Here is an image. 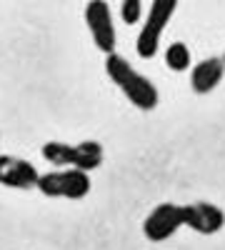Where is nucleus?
<instances>
[{
	"label": "nucleus",
	"instance_id": "8",
	"mask_svg": "<svg viewBox=\"0 0 225 250\" xmlns=\"http://www.w3.org/2000/svg\"><path fill=\"white\" fill-rule=\"evenodd\" d=\"M223 75H225L223 58H205V60H200L198 65L193 68V73H190V88L198 95H205V93H210V90H215L220 85Z\"/></svg>",
	"mask_w": 225,
	"mask_h": 250
},
{
	"label": "nucleus",
	"instance_id": "1",
	"mask_svg": "<svg viewBox=\"0 0 225 250\" xmlns=\"http://www.w3.org/2000/svg\"><path fill=\"white\" fill-rule=\"evenodd\" d=\"M105 73L135 108H140V110H155L158 108V100H160L158 88L143 73H138L125 58H120L115 53L108 55L105 58Z\"/></svg>",
	"mask_w": 225,
	"mask_h": 250
},
{
	"label": "nucleus",
	"instance_id": "4",
	"mask_svg": "<svg viewBox=\"0 0 225 250\" xmlns=\"http://www.w3.org/2000/svg\"><path fill=\"white\" fill-rule=\"evenodd\" d=\"M180 228H185V215H183V205L175 203H160L158 208L148 213L143 223V233L150 243H163L170 235H175Z\"/></svg>",
	"mask_w": 225,
	"mask_h": 250
},
{
	"label": "nucleus",
	"instance_id": "3",
	"mask_svg": "<svg viewBox=\"0 0 225 250\" xmlns=\"http://www.w3.org/2000/svg\"><path fill=\"white\" fill-rule=\"evenodd\" d=\"M175 8H178L175 0H155V3L150 5V13L145 18V23H143V30H140L138 43H135V50H138L140 58L158 55L163 30H165V25L170 23Z\"/></svg>",
	"mask_w": 225,
	"mask_h": 250
},
{
	"label": "nucleus",
	"instance_id": "2",
	"mask_svg": "<svg viewBox=\"0 0 225 250\" xmlns=\"http://www.w3.org/2000/svg\"><path fill=\"white\" fill-rule=\"evenodd\" d=\"M38 190L45 198H65V200H80L90 193V175L75 168H60L43 173L38 180Z\"/></svg>",
	"mask_w": 225,
	"mask_h": 250
},
{
	"label": "nucleus",
	"instance_id": "11",
	"mask_svg": "<svg viewBox=\"0 0 225 250\" xmlns=\"http://www.w3.org/2000/svg\"><path fill=\"white\" fill-rule=\"evenodd\" d=\"M120 15H123V23L133 25L143 18V3L140 0H123L120 3Z\"/></svg>",
	"mask_w": 225,
	"mask_h": 250
},
{
	"label": "nucleus",
	"instance_id": "5",
	"mask_svg": "<svg viewBox=\"0 0 225 250\" xmlns=\"http://www.w3.org/2000/svg\"><path fill=\"white\" fill-rule=\"evenodd\" d=\"M85 23L93 35V43L98 50H103L105 55L115 53V23L113 13L105 0H90L85 5Z\"/></svg>",
	"mask_w": 225,
	"mask_h": 250
},
{
	"label": "nucleus",
	"instance_id": "6",
	"mask_svg": "<svg viewBox=\"0 0 225 250\" xmlns=\"http://www.w3.org/2000/svg\"><path fill=\"white\" fill-rule=\"evenodd\" d=\"M40 173L35 165L15 158V155H0V185L15 188V190H28V188H38Z\"/></svg>",
	"mask_w": 225,
	"mask_h": 250
},
{
	"label": "nucleus",
	"instance_id": "10",
	"mask_svg": "<svg viewBox=\"0 0 225 250\" xmlns=\"http://www.w3.org/2000/svg\"><path fill=\"white\" fill-rule=\"evenodd\" d=\"M165 65L175 73H183L190 68V50L185 43H170L165 48Z\"/></svg>",
	"mask_w": 225,
	"mask_h": 250
},
{
	"label": "nucleus",
	"instance_id": "9",
	"mask_svg": "<svg viewBox=\"0 0 225 250\" xmlns=\"http://www.w3.org/2000/svg\"><path fill=\"white\" fill-rule=\"evenodd\" d=\"M103 145L98 140H83L78 145H70V163L68 168H75V170H83V173H90L95 168L103 165Z\"/></svg>",
	"mask_w": 225,
	"mask_h": 250
},
{
	"label": "nucleus",
	"instance_id": "7",
	"mask_svg": "<svg viewBox=\"0 0 225 250\" xmlns=\"http://www.w3.org/2000/svg\"><path fill=\"white\" fill-rule=\"evenodd\" d=\"M183 215H185V225L193 228L200 235H215L225 225V213L223 208L213 203H190L183 205Z\"/></svg>",
	"mask_w": 225,
	"mask_h": 250
},
{
	"label": "nucleus",
	"instance_id": "12",
	"mask_svg": "<svg viewBox=\"0 0 225 250\" xmlns=\"http://www.w3.org/2000/svg\"><path fill=\"white\" fill-rule=\"evenodd\" d=\"M223 62H225V53H223Z\"/></svg>",
	"mask_w": 225,
	"mask_h": 250
}]
</instances>
